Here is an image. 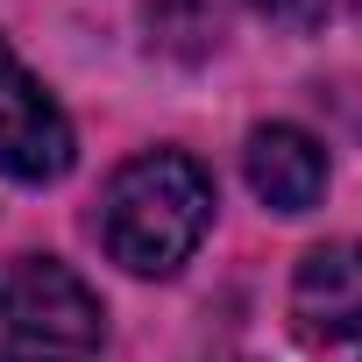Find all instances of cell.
<instances>
[{"label": "cell", "mask_w": 362, "mask_h": 362, "mask_svg": "<svg viewBox=\"0 0 362 362\" xmlns=\"http://www.w3.org/2000/svg\"><path fill=\"white\" fill-rule=\"evenodd\" d=\"M249 185H256V199L277 206V214H313L320 192H327V149H320L305 128L270 121V128L249 135Z\"/></svg>", "instance_id": "5b68a950"}, {"label": "cell", "mask_w": 362, "mask_h": 362, "mask_svg": "<svg viewBox=\"0 0 362 362\" xmlns=\"http://www.w3.org/2000/svg\"><path fill=\"white\" fill-rule=\"evenodd\" d=\"M291 320L305 341H348L362 334V242H320L305 249L291 277Z\"/></svg>", "instance_id": "277c9868"}, {"label": "cell", "mask_w": 362, "mask_h": 362, "mask_svg": "<svg viewBox=\"0 0 362 362\" xmlns=\"http://www.w3.org/2000/svg\"><path fill=\"white\" fill-rule=\"evenodd\" d=\"M93 228H100V242L121 270L170 277L214 228V177L185 149H149V156L114 170Z\"/></svg>", "instance_id": "6da1fadb"}, {"label": "cell", "mask_w": 362, "mask_h": 362, "mask_svg": "<svg viewBox=\"0 0 362 362\" xmlns=\"http://www.w3.org/2000/svg\"><path fill=\"white\" fill-rule=\"evenodd\" d=\"M0 320L43 348H93L107 334L93 284L57 256H8L0 263Z\"/></svg>", "instance_id": "7a4b0ae2"}, {"label": "cell", "mask_w": 362, "mask_h": 362, "mask_svg": "<svg viewBox=\"0 0 362 362\" xmlns=\"http://www.w3.org/2000/svg\"><path fill=\"white\" fill-rule=\"evenodd\" d=\"M0 362H64V355H43V348H36V355H0Z\"/></svg>", "instance_id": "52a82bcc"}, {"label": "cell", "mask_w": 362, "mask_h": 362, "mask_svg": "<svg viewBox=\"0 0 362 362\" xmlns=\"http://www.w3.org/2000/svg\"><path fill=\"white\" fill-rule=\"evenodd\" d=\"M256 15H270V22H284V29H313L320 22V0H249Z\"/></svg>", "instance_id": "8992f818"}, {"label": "cell", "mask_w": 362, "mask_h": 362, "mask_svg": "<svg viewBox=\"0 0 362 362\" xmlns=\"http://www.w3.org/2000/svg\"><path fill=\"white\" fill-rule=\"evenodd\" d=\"M78 142H71V121L64 107L29 78V64L0 43V170L22 177V185H57L71 170Z\"/></svg>", "instance_id": "3957f363"}]
</instances>
